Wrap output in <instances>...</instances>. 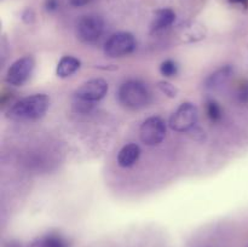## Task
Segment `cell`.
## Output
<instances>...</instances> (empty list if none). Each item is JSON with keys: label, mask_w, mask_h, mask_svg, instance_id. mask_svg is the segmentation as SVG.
Returning a JSON list of instances; mask_svg holds the SVG:
<instances>
[{"label": "cell", "mask_w": 248, "mask_h": 247, "mask_svg": "<svg viewBox=\"0 0 248 247\" xmlns=\"http://www.w3.org/2000/svg\"><path fill=\"white\" fill-rule=\"evenodd\" d=\"M247 247H248V246H247Z\"/></svg>", "instance_id": "obj_23"}, {"label": "cell", "mask_w": 248, "mask_h": 247, "mask_svg": "<svg viewBox=\"0 0 248 247\" xmlns=\"http://www.w3.org/2000/svg\"><path fill=\"white\" fill-rule=\"evenodd\" d=\"M22 19H23V22H26V23H33L34 19H35V14H34L33 10H24V12L22 14Z\"/></svg>", "instance_id": "obj_20"}, {"label": "cell", "mask_w": 248, "mask_h": 247, "mask_svg": "<svg viewBox=\"0 0 248 247\" xmlns=\"http://www.w3.org/2000/svg\"><path fill=\"white\" fill-rule=\"evenodd\" d=\"M120 103L128 109H142L150 103V91L143 82L138 80H128L124 82L118 92Z\"/></svg>", "instance_id": "obj_2"}, {"label": "cell", "mask_w": 248, "mask_h": 247, "mask_svg": "<svg viewBox=\"0 0 248 247\" xmlns=\"http://www.w3.org/2000/svg\"><path fill=\"white\" fill-rule=\"evenodd\" d=\"M80 61L73 56H64L61 58V61L57 64L56 73L60 77H72L75 72H78L80 68Z\"/></svg>", "instance_id": "obj_12"}, {"label": "cell", "mask_w": 248, "mask_h": 247, "mask_svg": "<svg viewBox=\"0 0 248 247\" xmlns=\"http://www.w3.org/2000/svg\"><path fill=\"white\" fill-rule=\"evenodd\" d=\"M104 31L103 19L96 15H87L79 21L77 26V35L82 43L91 44L101 38Z\"/></svg>", "instance_id": "obj_6"}, {"label": "cell", "mask_w": 248, "mask_h": 247, "mask_svg": "<svg viewBox=\"0 0 248 247\" xmlns=\"http://www.w3.org/2000/svg\"><path fill=\"white\" fill-rule=\"evenodd\" d=\"M34 65L35 62L31 56H24L15 61L7 69L6 82L12 86H22L31 77Z\"/></svg>", "instance_id": "obj_7"}, {"label": "cell", "mask_w": 248, "mask_h": 247, "mask_svg": "<svg viewBox=\"0 0 248 247\" xmlns=\"http://www.w3.org/2000/svg\"><path fill=\"white\" fill-rule=\"evenodd\" d=\"M135 48V36L127 31H119V33L113 34L104 44V53L113 58L130 55Z\"/></svg>", "instance_id": "obj_4"}, {"label": "cell", "mask_w": 248, "mask_h": 247, "mask_svg": "<svg viewBox=\"0 0 248 247\" xmlns=\"http://www.w3.org/2000/svg\"><path fill=\"white\" fill-rule=\"evenodd\" d=\"M174 19H176V14H174L173 10H157L154 15V18H153L152 26H150L152 33H159V31H165L173 24Z\"/></svg>", "instance_id": "obj_10"}, {"label": "cell", "mask_w": 248, "mask_h": 247, "mask_svg": "<svg viewBox=\"0 0 248 247\" xmlns=\"http://www.w3.org/2000/svg\"><path fill=\"white\" fill-rule=\"evenodd\" d=\"M205 110L206 115L210 119L212 123H218V121L222 120L223 118V110L220 108L219 103L215 99H208L205 104Z\"/></svg>", "instance_id": "obj_14"}, {"label": "cell", "mask_w": 248, "mask_h": 247, "mask_svg": "<svg viewBox=\"0 0 248 247\" xmlns=\"http://www.w3.org/2000/svg\"><path fill=\"white\" fill-rule=\"evenodd\" d=\"M198 108L193 103L181 104L170 118V127L177 132H186L198 123Z\"/></svg>", "instance_id": "obj_5"}, {"label": "cell", "mask_w": 248, "mask_h": 247, "mask_svg": "<svg viewBox=\"0 0 248 247\" xmlns=\"http://www.w3.org/2000/svg\"><path fill=\"white\" fill-rule=\"evenodd\" d=\"M232 73V67H224V68H220L219 70L213 73L210 77L207 79L206 81V86L208 89H217L218 86H222L224 82L228 81V79L230 77Z\"/></svg>", "instance_id": "obj_13"}, {"label": "cell", "mask_w": 248, "mask_h": 247, "mask_svg": "<svg viewBox=\"0 0 248 247\" xmlns=\"http://www.w3.org/2000/svg\"><path fill=\"white\" fill-rule=\"evenodd\" d=\"M228 1L234 5H245V6L248 5V0H228Z\"/></svg>", "instance_id": "obj_22"}, {"label": "cell", "mask_w": 248, "mask_h": 247, "mask_svg": "<svg viewBox=\"0 0 248 247\" xmlns=\"http://www.w3.org/2000/svg\"><path fill=\"white\" fill-rule=\"evenodd\" d=\"M93 106H94V103L82 101V99H78V98H75L74 103H73L74 110L78 111V113H82V114H86V113H89V111H91L92 108H93Z\"/></svg>", "instance_id": "obj_16"}, {"label": "cell", "mask_w": 248, "mask_h": 247, "mask_svg": "<svg viewBox=\"0 0 248 247\" xmlns=\"http://www.w3.org/2000/svg\"><path fill=\"white\" fill-rule=\"evenodd\" d=\"M166 123L160 116H150L143 121L140 128V138L148 147L159 145L166 137Z\"/></svg>", "instance_id": "obj_3"}, {"label": "cell", "mask_w": 248, "mask_h": 247, "mask_svg": "<svg viewBox=\"0 0 248 247\" xmlns=\"http://www.w3.org/2000/svg\"><path fill=\"white\" fill-rule=\"evenodd\" d=\"M157 86H159L160 91L164 94H166V96H169L170 98H174L177 96V93H178V90L174 87V85H172L169 81H160Z\"/></svg>", "instance_id": "obj_17"}, {"label": "cell", "mask_w": 248, "mask_h": 247, "mask_svg": "<svg viewBox=\"0 0 248 247\" xmlns=\"http://www.w3.org/2000/svg\"><path fill=\"white\" fill-rule=\"evenodd\" d=\"M70 2V5L75 7H80V6H84V5H87L89 2H91L92 0H68Z\"/></svg>", "instance_id": "obj_21"}, {"label": "cell", "mask_w": 248, "mask_h": 247, "mask_svg": "<svg viewBox=\"0 0 248 247\" xmlns=\"http://www.w3.org/2000/svg\"><path fill=\"white\" fill-rule=\"evenodd\" d=\"M29 247H70V241L57 232H50L36 237Z\"/></svg>", "instance_id": "obj_9"}, {"label": "cell", "mask_w": 248, "mask_h": 247, "mask_svg": "<svg viewBox=\"0 0 248 247\" xmlns=\"http://www.w3.org/2000/svg\"><path fill=\"white\" fill-rule=\"evenodd\" d=\"M44 6L47 12H55L60 7V0H45Z\"/></svg>", "instance_id": "obj_19"}, {"label": "cell", "mask_w": 248, "mask_h": 247, "mask_svg": "<svg viewBox=\"0 0 248 247\" xmlns=\"http://www.w3.org/2000/svg\"><path fill=\"white\" fill-rule=\"evenodd\" d=\"M140 155V148L136 143H130L121 148L118 154V164L121 167H131L138 161Z\"/></svg>", "instance_id": "obj_11"}, {"label": "cell", "mask_w": 248, "mask_h": 247, "mask_svg": "<svg viewBox=\"0 0 248 247\" xmlns=\"http://www.w3.org/2000/svg\"><path fill=\"white\" fill-rule=\"evenodd\" d=\"M50 106V98L44 93L24 97L10 107L7 118L14 121H34L43 118Z\"/></svg>", "instance_id": "obj_1"}, {"label": "cell", "mask_w": 248, "mask_h": 247, "mask_svg": "<svg viewBox=\"0 0 248 247\" xmlns=\"http://www.w3.org/2000/svg\"><path fill=\"white\" fill-rule=\"evenodd\" d=\"M160 73L165 77H173L178 74V65L174 61L166 60L160 65Z\"/></svg>", "instance_id": "obj_15"}, {"label": "cell", "mask_w": 248, "mask_h": 247, "mask_svg": "<svg viewBox=\"0 0 248 247\" xmlns=\"http://www.w3.org/2000/svg\"><path fill=\"white\" fill-rule=\"evenodd\" d=\"M237 99H239L241 103H248V81L242 82L239 86L236 93Z\"/></svg>", "instance_id": "obj_18"}, {"label": "cell", "mask_w": 248, "mask_h": 247, "mask_svg": "<svg viewBox=\"0 0 248 247\" xmlns=\"http://www.w3.org/2000/svg\"><path fill=\"white\" fill-rule=\"evenodd\" d=\"M108 92V82L103 79H92L84 82L79 89L75 91V98L82 99V101L96 102L104 98Z\"/></svg>", "instance_id": "obj_8"}]
</instances>
